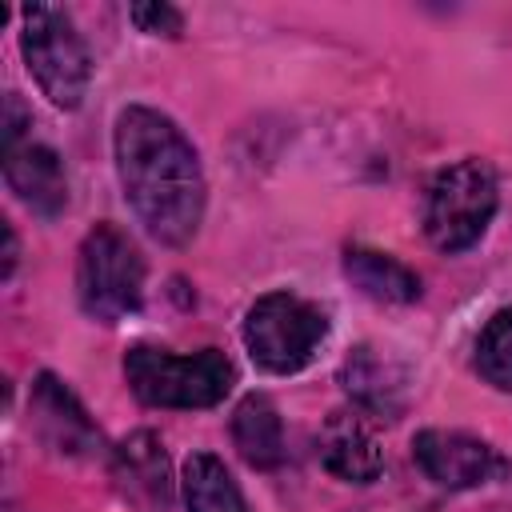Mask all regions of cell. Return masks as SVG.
<instances>
[{"mask_svg":"<svg viewBox=\"0 0 512 512\" xmlns=\"http://www.w3.org/2000/svg\"><path fill=\"white\" fill-rule=\"evenodd\" d=\"M412 456L420 472L440 488H480L508 472V460L480 436L456 428H424L412 440Z\"/></svg>","mask_w":512,"mask_h":512,"instance_id":"52a82bcc","label":"cell"},{"mask_svg":"<svg viewBox=\"0 0 512 512\" xmlns=\"http://www.w3.org/2000/svg\"><path fill=\"white\" fill-rule=\"evenodd\" d=\"M112 480H116V492L140 512H164L172 504L168 452L152 432H132L112 452Z\"/></svg>","mask_w":512,"mask_h":512,"instance_id":"30bf717a","label":"cell"},{"mask_svg":"<svg viewBox=\"0 0 512 512\" xmlns=\"http://www.w3.org/2000/svg\"><path fill=\"white\" fill-rule=\"evenodd\" d=\"M232 444L252 468H276L284 460V424L264 392H248L232 412Z\"/></svg>","mask_w":512,"mask_h":512,"instance_id":"5bb4252c","label":"cell"},{"mask_svg":"<svg viewBox=\"0 0 512 512\" xmlns=\"http://www.w3.org/2000/svg\"><path fill=\"white\" fill-rule=\"evenodd\" d=\"M344 276L376 304H412L420 296V280L408 264H400L388 252L376 248H348L344 252Z\"/></svg>","mask_w":512,"mask_h":512,"instance_id":"4fadbf2b","label":"cell"},{"mask_svg":"<svg viewBox=\"0 0 512 512\" xmlns=\"http://www.w3.org/2000/svg\"><path fill=\"white\" fill-rule=\"evenodd\" d=\"M128 388L152 408H212L228 396L236 372L220 348L176 356L156 344H132L124 352Z\"/></svg>","mask_w":512,"mask_h":512,"instance_id":"7a4b0ae2","label":"cell"},{"mask_svg":"<svg viewBox=\"0 0 512 512\" xmlns=\"http://www.w3.org/2000/svg\"><path fill=\"white\" fill-rule=\"evenodd\" d=\"M132 20L140 32L148 36H168L176 40L184 32V16L172 8V4H132Z\"/></svg>","mask_w":512,"mask_h":512,"instance_id":"e0dca14e","label":"cell"},{"mask_svg":"<svg viewBox=\"0 0 512 512\" xmlns=\"http://www.w3.org/2000/svg\"><path fill=\"white\" fill-rule=\"evenodd\" d=\"M4 280L16 272V232H12V224H4Z\"/></svg>","mask_w":512,"mask_h":512,"instance_id":"ac0fdd59","label":"cell"},{"mask_svg":"<svg viewBox=\"0 0 512 512\" xmlns=\"http://www.w3.org/2000/svg\"><path fill=\"white\" fill-rule=\"evenodd\" d=\"M328 336V316L320 304L296 292H268L244 316V348L248 356L276 376L300 372Z\"/></svg>","mask_w":512,"mask_h":512,"instance_id":"8992f818","label":"cell"},{"mask_svg":"<svg viewBox=\"0 0 512 512\" xmlns=\"http://www.w3.org/2000/svg\"><path fill=\"white\" fill-rule=\"evenodd\" d=\"M320 464L348 484H372L384 472V448L360 412H332L320 428Z\"/></svg>","mask_w":512,"mask_h":512,"instance_id":"8fae6325","label":"cell"},{"mask_svg":"<svg viewBox=\"0 0 512 512\" xmlns=\"http://www.w3.org/2000/svg\"><path fill=\"white\" fill-rule=\"evenodd\" d=\"M180 488H184V508L188 512H248L240 484L232 480L224 460L212 456V452H192L184 460Z\"/></svg>","mask_w":512,"mask_h":512,"instance_id":"9a60e30c","label":"cell"},{"mask_svg":"<svg viewBox=\"0 0 512 512\" xmlns=\"http://www.w3.org/2000/svg\"><path fill=\"white\" fill-rule=\"evenodd\" d=\"M476 368L496 388H512V308H500L484 324L476 340Z\"/></svg>","mask_w":512,"mask_h":512,"instance_id":"2e32d148","label":"cell"},{"mask_svg":"<svg viewBox=\"0 0 512 512\" xmlns=\"http://www.w3.org/2000/svg\"><path fill=\"white\" fill-rule=\"evenodd\" d=\"M4 180L36 216H60L68 204V176L60 156L32 136L4 144Z\"/></svg>","mask_w":512,"mask_h":512,"instance_id":"9c48e42d","label":"cell"},{"mask_svg":"<svg viewBox=\"0 0 512 512\" xmlns=\"http://www.w3.org/2000/svg\"><path fill=\"white\" fill-rule=\"evenodd\" d=\"M76 300L100 320L116 324L132 316L144 300V256L136 240L116 224H96L76 252Z\"/></svg>","mask_w":512,"mask_h":512,"instance_id":"277c9868","label":"cell"},{"mask_svg":"<svg viewBox=\"0 0 512 512\" xmlns=\"http://www.w3.org/2000/svg\"><path fill=\"white\" fill-rule=\"evenodd\" d=\"M20 20H24L20 52H24L32 80L56 108H76L88 92L92 56H88L72 16L56 4H28L20 12Z\"/></svg>","mask_w":512,"mask_h":512,"instance_id":"5b68a950","label":"cell"},{"mask_svg":"<svg viewBox=\"0 0 512 512\" xmlns=\"http://www.w3.org/2000/svg\"><path fill=\"white\" fill-rule=\"evenodd\" d=\"M340 384L356 408H364L372 416H388V420L404 408V396H408V372L368 344L356 348L340 364Z\"/></svg>","mask_w":512,"mask_h":512,"instance_id":"7c38bea8","label":"cell"},{"mask_svg":"<svg viewBox=\"0 0 512 512\" xmlns=\"http://www.w3.org/2000/svg\"><path fill=\"white\" fill-rule=\"evenodd\" d=\"M496 204H500V184L488 160L468 156L440 168L424 196V232L432 248L448 256L472 248L488 232Z\"/></svg>","mask_w":512,"mask_h":512,"instance_id":"3957f363","label":"cell"},{"mask_svg":"<svg viewBox=\"0 0 512 512\" xmlns=\"http://www.w3.org/2000/svg\"><path fill=\"white\" fill-rule=\"evenodd\" d=\"M116 172L144 232L168 248L196 236L204 220V168L172 116L132 104L116 116Z\"/></svg>","mask_w":512,"mask_h":512,"instance_id":"6da1fadb","label":"cell"},{"mask_svg":"<svg viewBox=\"0 0 512 512\" xmlns=\"http://www.w3.org/2000/svg\"><path fill=\"white\" fill-rule=\"evenodd\" d=\"M28 412H32L36 436H40L52 452L76 456V460L100 456V444H104V440H100V428L88 420L84 404H80L52 372H40V376H36Z\"/></svg>","mask_w":512,"mask_h":512,"instance_id":"ba28073f","label":"cell"}]
</instances>
